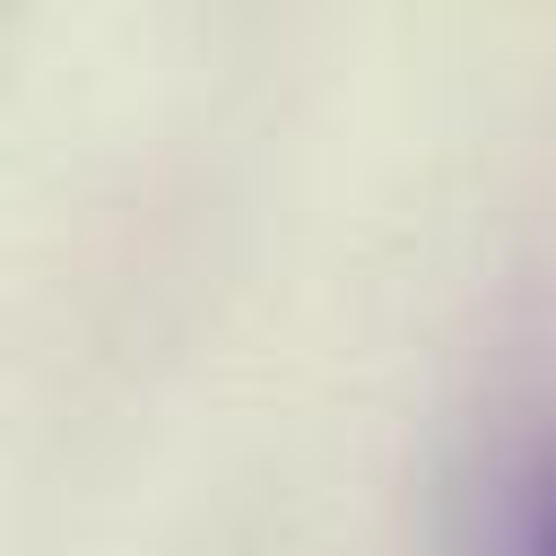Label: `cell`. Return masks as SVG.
Listing matches in <instances>:
<instances>
[{
    "mask_svg": "<svg viewBox=\"0 0 556 556\" xmlns=\"http://www.w3.org/2000/svg\"><path fill=\"white\" fill-rule=\"evenodd\" d=\"M530 556H556V469L539 486V513H530Z\"/></svg>",
    "mask_w": 556,
    "mask_h": 556,
    "instance_id": "cell-1",
    "label": "cell"
}]
</instances>
